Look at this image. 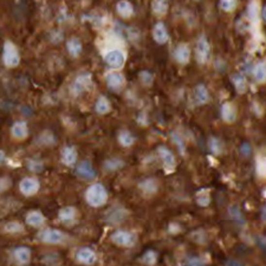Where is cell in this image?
Masks as SVG:
<instances>
[{
	"label": "cell",
	"instance_id": "cell-1",
	"mask_svg": "<svg viewBox=\"0 0 266 266\" xmlns=\"http://www.w3.org/2000/svg\"><path fill=\"white\" fill-rule=\"evenodd\" d=\"M84 197H85V201L90 207L99 208L104 206L108 201V194L107 188L103 186L102 183H92L91 186H89L86 188L85 193H84Z\"/></svg>",
	"mask_w": 266,
	"mask_h": 266
},
{
	"label": "cell",
	"instance_id": "cell-2",
	"mask_svg": "<svg viewBox=\"0 0 266 266\" xmlns=\"http://www.w3.org/2000/svg\"><path fill=\"white\" fill-rule=\"evenodd\" d=\"M2 63L6 67L13 69V67H17L20 64V53L17 45L15 44L11 40H6L2 46Z\"/></svg>",
	"mask_w": 266,
	"mask_h": 266
},
{
	"label": "cell",
	"instance_id": "cell-3",
	"mask_svg": "<svg viewBox=\"0 0 266 266\" xmlns=\"http://www.w3.org/2000/svg\"><path fill=\"white\" fill-rule=\"evenodd\" d=\"M103 59H104L105 63L109 65L110 67L118 70L122 69L123 65L126 64L127 55L122 49L113 48L108 49V50L103 53Z\"/></svg>",
	"mask_w": 266,
	"mask_h": 266
},
{
	"label": "cell",
	"instance_id": "cell-4",
	"mask_svg": "<svg viewBox=\"0 0 266 266\" xmlns=\"http://www.w3.org/2000/svg\"><path fill=\"white\" fill-rule=\"evenodd\" d=\"M92 86V76L90 72H83L72 81L70 85V91L74 96H80L83 92L90 90Z\"/></svg>",
	"mask_w": 266,
	"mask_h": 266
},
{
	"label": "cell",
	"instance_id": "cell-5",
	"mask_svg": "<svg viewBox=\"0 0 266 266\" xmlns=\"http://www.w3.org/2000/svg\"><path fill=\"white\" fill-rule=\"evenodd\" d=\"M37 239L40 243L51 244V245H58V244H63L66 239L64 232L56 229H45L40 231L38 233Z\"/></svg>",
	"mask_w": 266,
	"mask_h": 266
},
{
	"label": "cell",
	"instance_id": "cell-6",
	"mask_svg": "<svg viewBox=\"0 0 266 266\" xmlns=\"http://www.w3.org/2000/svg\"><path fill=\"white\" fill-rule=\"evenodd\" d=\"M111 241L119 248H133L136 244V235L129 231L117 230L111 234Z\"/></svg>",
	"mask_w": 266,
	"mask_h": 266
},
{
	"label": "cell",
	"instance_id": "cell-7",
	"mask_svg": "<svg viewBox=\"0 0 266 266\" xmlns=\"http://www.w3.org/2000/svg\"><path fill=\"white\" fill-rule=\"evenodd\" d=\"M211 56V45L205 36L199 37L195 45V58L199 64H206Z\"/></svg>",
	"mask_w": 266,
	"mask_h": 266
},
{
	"label": "cell",
	"instance_id": "cell-8",
	"mask_svg": "<svg viewBox=\"0 0 266 266\" xmlns=\"http://www.w3.org/2000/svg\"><path fill=\"white\" fill-rule=\"evenodd\" d=\"M40 189V183L36 178H31V176H26V178L21 179L19 183V191L24 197H33L36 195Z\"/></svg>",
	"mask_w": 266,
	"mask_h": 266
},
{
	"label": "cell",
	"instance_id": "cell-9",
	"mask_svg": "<svg viewBox=\"0 0 266 266\" xmlns=\"http://www.w3.org/2000/svg\"><path fill=\"white\" fill-rule=\"evenodd\" d=\"M75 174L84 181H91L97 176V172L95 167L89 160H83L77 165L75 170Z\"/></svg>",
	"mask_w": 266,
	"mask_h": 266
},
{
	"label": "cell",
	"instance_id": "cell-10",
	"mask_svg": "<svg viewBox=\"0 0 266 266\" xmlns=\"http://www.w3.org/2000/svg\"><path fill=\"white\" fill-rule=\"evenodd\" d=\"M127 214H128V212H127L126 208L118 207V206H114V207H111L110 210L105 212L104 221L110 225L121 224L122 221L126 220Z\"/></svg>",
	"mask_w": 266,
	"mask_h": 266
},
{
	"label": "cell",
	"instance_id": "cell-11",
	"mask_svg": "<svg viewBox=\"0 0 266 266\" xmlns=\"http://www.w3.org/2000/svg\"><path fill=\"white\" fill-rule=\"evenodd\" d=\"M157 153H159V156L160 159H161L162 166H164L166 172L167 173L174 172L176 167L174 154H173L167 147H165V146H160V147L157 148Z\"/></svg>",
	"mask_w": 266,
	"mask_h": 266
},
{
	"label": "cell",
	"instance_id": "cell-12",
	"mask_svg": "<svg viewBox=\"0 0 266 266\" xmlns=\"http://www.w3.org/2000/svg\"><path fill=\"white\" fill-rule=\"evenodd\" d=\"M105 83H107V85L109 86L111 90L119 91L126 84V78H124V76L121 72L111 71L105 75Z\"/></svg>",
	"mask_w": 266,
	"mask_h": 266
},
{
	"label": "cell",
	"instance_id": "cell-13",
	"mask_svg": "<svg viewBox=\"0 0 266 266\" xmlns=\"http://www.w3.org/2000/svg\"><path fill=\"white\" fill-rule=\"evenodd\" d=\"M11 136L17 141H24L29 136V126L25 121H16L11 127Z\"/></svg>",
	"mask_w": 266,
	"mask_h": 266
},
{
	"label": "cell",
	"instance_id": "cell-14",
	"mask_svg": "<svg viewBox=\"0 0 266 266\" xmlns=\"http://www.w3.org/2000/svg\"><path fill=\"white\" fill-rule=\"evenodd\" d=\"M97 257L95 251L90 248H81L76 252V260L80 264L83 265H92L96 262Z\"/></svg>",
	"mask_w": 266,
	"mask_h": 266
},
{
	"label": "cell",
	"instance_id": "cell-15",
	"mask_svg": "<svg viewBox=\"0 0 266 266\" xmlns=\"http://www.w3.org/2000/svg\"><path fill=\"white\" fill-rule=\"evenodd\" d=\"M77 216L78 212L74 206H65V207H62L58 212L59 221L66 225L75 222L76 219H77Z\"/></svg>",
	"mask_w": 266,
	"mask_h": 266
},
{
	"label": "cell",
	"instance_id": "cell-16",
	"mask_svg": "<svg viewBox=\"0 0 266 266\" xmlns=\"http://www.w3.org/2000/svg\"><path fill=\"white\" fill-rule=\"evenodd\" d=\"M174 57L175 61L178 62L179 64L181 65H186L189 63L191 61V49L187 44L184 43H181L176 46L175 51H174Z\"/></svg>",
	"mask_w": 266,
	"mask_h": 266
},
{
	"label": "cell",
	"instance_id": "cell-17",
	"mask_svg": "<svg viewBox=\"0 0 266 266\" xmlns=\"http://www.w3.org/2000/svg\"><path fill=\"white\" fill-rule=\"evenodd\" d=\"M78 159V154L77 150L74 146H66L62 149V154H61V160L62 162L67 167H72V166L76 165Z\"/></svg>",
	"mask_w": 266,
	"mask_h": 266
},
{
	"label": "cell",
	"instance_id": "cell-18",
	"mask_svg": "<svg viewBox=\"0 0 266 266\" xmlns=\"http://www.w3.org/2000/svg\"><path fill=\"white\" fill-rule=\"evenodd\" d=\"M153 39L155 40L157 44H166L169 39V33L166 25L162 21H159L154 25L153 28Z\"/></svg>",
	"mask_w": 266,
	"mask_h": 266
},
{
	"label": "cell",
	"instance_id": "cell-19",
	"mask_svg": "<svg viewBox=\"0 0 266 266\" xmlns=\"http://www.w3.org/2000/svg\"><path fill=\"white\" fill-rule=\"evenodd\" d=\"M13 258L18 265H28L31 262V249L26 246H19L13 251Z\"/></svg>",
	"mask_w": 266,
	"mask_h": 266
},
{
	"label": "cell",
	"instance_id": "cell-20",
	"mask_svg": "<svg viewBox=\"0 0 266 266\" xmlns=\"http://www.w3.org/2000/svg\"><path fill=\"white\" fill-rule=\"evenodd\" d=\"M138 188H140V191L142 192L143 194L150 197V195H154L157 191H159V183H157L156 179L148 178L138 183Z\"/></svg>",
	"mask_w": 266,
	"mask_h": 266
},
{
	"label": "cell",
	"instance_id": "cell-21",
	"mask_svg": "<svg viewBox=\"0 0 266 266\" xmlns=\"http://www.w3.org/2000/svg\"><path fill=\"white\" fill-rule=\"evenodd\" d=\"M116 12L123 19H129L134 16V6L128 0H119L116 4Z\"/></svg>",
	"mask_w": 266,
	"mask_h": 266
},
{
	"label": "cell",
	"instance_id": "cell-22",
	"mask_svg": "<svg viewBox=\"0 0 266 266\" xmlns=\"http://www.w3.org/2000/svg\"><path fill=\"white\" fill-rule=\"evenodd\" d=\"M66 51L69 52V55L74 58H77V57L81 56L83 51V45L82 42H81L80 38L77 37H71L67 39L66 42Z\"/></svg>",
	"mask_w": 266,
	"mask_h": 266
},
{
	"label": "cell",
	"instance_id": "cell-23",
	"mask_svg": "<svg viewBox=\"0 0 266 266\" xmlns=\"http://www.w3.org/2000/svg\"><path fill=\"white\" fill-rule=\"evenodd\" d=\"M221 117L226 123H233L237 119V109L232 103L226 102L221 105Z\"/></svg>",
	"mask_w": 266,
	"mask_h": 266
},
{
	"label": "cell",
	"instance_id": "cell-24",
	"mask_svg": "<svg viewBox=\"0 0 266 266\" xmlns=\"http://www.w3.org/2000/svg\"><path fill=\"white\" fill-rule=\"evenodd\" d=\"M193 94H194V101L197 104L203 105L210 101V92L203 84H198Z\"/></svg>",
	"mask_w": 266,
	"mask_h": 266
},
{
	"label": "cell",
	"instance_id": "cell-25",
	"mask_svg": "<svg viewBox=\"0 0 266 266\" xmlns=\"http://www.w3.org/2000/svg\"><path fill=\"white\" fill-rule=\"evenodd\" d=\"M25 221L32 227H40L45 224V216L40 211H31L26 214Z\"/></svg>",
	"mask_w": 266,
	"mask_h": 266
},
{
	"label": "cell",
	"instance_id": "cell-26",
	"mask_svg": "<svg viewBox=\"0 0 266 266\" xmlns=\"http://www.w3.org/2000/svg\"><path fill=\"white\" fill-rule=\"evenodd\" d=\"M169 10V1L168 0H153L151 1V11L155 16L164 17Z\"/></svg>",
	"mask_w": 266,
	"mask_h": 266
},
{
	"label": "cell",
	"instance_id": "cell-27",
	"mask_svg": "<svg viewBox=\"0 0 266 266\" xmlns=\"http://www.w3.org/2000/svg\"><path fill=\"white\" fill-rule=\"evenodd\" d=\"M95 111L99 115H107L111 111V103L105 96H100L95 103Z\"/></svg>",
	"mask_w": 266,
	"mask_h": 266
},
{
	"label": "cell",
	"instance_id": "cell-28",
	"mask_svg": "<svg viewBox=\"0 0 266 266\" xmlns=\"http://www.w3.org/2000/svg\"><path fill=\"white\" fill-rule=\"evenodd\" d=\"M232 83L234 85L235 90H237L238 94L244 95L248 91V81L244 77L243 75L240 74H234L232 76Z\"/></svg>",
	"mask_w": 266,
	"mask_h": 266
},
{
	"label": "cell",
	"instance_id": "cell-29",
	"mask_svg": "<svg viewBox=\"0 0 266 266\" xmlns=\"http://www.w3.org/2000/svg\"><path fill=\"white\" fill-rule=\"evenodd\" d=\"M248 17L249 20L251 21L253 25L258 24L259 21V4L256 0H251L248 6Z\"/></svg>",
	"mask_w": 266,
	"mask_h": 266
},
{
	"label": "cell",
	"instance_id": "cell-30",
	"mask_svg": "<svg viewBox=\"0 0 266 266\" xmlns=\"http://www.w3.org/2000/svg\"><path fill=\"white\" fill-rule=\"evenodd\" d=\"M117 141L122 147L129 148L135 143V137L128 130H121L117 135Z\"/></svg>",
	"mask_w": 266,
	"mask_h": 266
},
{
	"label": "cell",
	"instance_id": "cell-31",
	"mask_svg": "<svg viewBox=\"0 0 266 266\" xmlns=\"http://www.w3.org/2000/svg\"><path fill=\"white\" fill-rule=\"evenodd\" d=\"M253 77L258 83L266 82V63L265 62H258L253 67Z\"/></svg>",
	"mask_w": 266,
	"mask_h": 266
},
{
	"label": "cell",
	"instance_id": "cell-32",
	"mask_svg": "<svg viewBox=\"0 0 266 266\" xmlns=\"http://www.w3.org/2000/svg\"><path fill=\"white\" fill-rule=\"evenodd\" d=\"M122 167H124V162L118 157H111L104 161V168L108 172H115V170L121 169Z\"/></svg>",
	"mask_w": 266,
	"mask_h": 266
},
{
	"label": "cell",
	"instance_id": "cell-33",
	"mask_svg": "<svg viewBox=\"0 0 266 266\" xmlns=\"http://www.w3.org/2000/svg\"><path fill=\"white\" fill-rule=\"evenodd\" d=\"M4 232L9 234H19L24 232V226L19 221H10L4 225Z\"/></svg>",
	"mask_w": 266,
	"mask_h": 266
},
{
	"label": "cell",
	"instance_id": "cell-34",
	"mask_svg": "<svg viewBox=\"0 0 266 266\" xmlns=\"http://www.w3.org/2000/svg\"><path fill=\"white\" fill-rule=\"evenodd\" d=\"M140 262L142 263V264L148 266L155 265L157 263V253L155 251H153V249H148V251H146L145 253H143V256L140 258Z\"/></svg>",
	"mask_w": 266,
	"mask_h": 266
},
{
	"label": "cell",
	"instance_id": "cell-35",
	"mask_svg": "<svg viewBox=\"0 0 266 266\" xmlns=\"http://www.w3.org/2000/svg\"><path fill=\"white\" fill-rule=\"evenodd\" d=\"M197 203L201 207H207L211 203V194L207 189H202L198 193L197 195Z\"/></svg>",
	"mask_w": 266,
	"mask_h": 266
},
{
	"label": "cell",
	"instance_id": "cell-36",
	"mask_svg": "<svg viewBox=\"0 0 266 266\" xmlns=\"http://www.w3.org/2000/svg\"><path fill=\"white\" fill-rule=\"evenodd\" d=\"M170 137H172V141L174 142V145L178 147L180 154L184 155V154H186V143H184L183 137H181L176 132H173L172 134H170Z\"/></svg>",
	"mask_w": 266,
	"mask_h": 266
},
{
	"label": "cell",
	"instance_id": "cell-37",
	"mask_svg": "<svg viewBox=\"0 0 266 266\" xmlns=\"http://www.w3.org/2000/svg\"><path fill=\"white\" fill-rule=\"evenodd\" d=\"M55 140L56 138L52 135V133L49 132V130H45V132L43 133L39 137H38V142H39L40 145H44V146L55 145V142H56Z\"/></svg>",
	"mask_w": 266,
	"mask_h": 266
},
{
	"label": "cell",
	"instance_id": "cell-38",
	"mask_svg": "<svg viewBox=\"0 0 266 266\" xmlns=\"http://www.w3.org/2000/svg\"><path fill=\"white\" fill-rule=\"evenodd\" d=\"M208 146H210L211 151L213 154H216V155H219V154H221L222 150V145L220 142V140L216 137H212L210 140V142H208Z\"/></svg>",
	"mask_w": 266,
	"mask_h": 266
},
{
	"label": "cell",
	"instance_id": "cell-39",
	"mask_svg": "<svg viewBox=\"0 0 266 266\" xmlns=\"http://www.w3.org/2000/svg\"><path fill=\"white\" fill-rule=\"evenodd\" d=\"M28 168H29V170H31V172L39 173L44 169V165H43V162L39 161V160L29 159L28 160Z\"/></svg>",
	"mask_w": 266,
	"mask_h": 266
},
{
	"label": "cell",
	"instance_id": "cell-40",
	"mask_svg": "<svg viewBox=\"0 0 266 266\" xmlns=\"http://www.w3.org/2000/svg\"><path fill=\"white\" fill-rule=\"evenodd\" d=\"M219 6L224 12H232L237 7V0H220Z\"/></svg>",
	"mask_w": 266,
	"mask_h": 266
},
{
	"label": "cell",
	"instance_id": "cell-41",
	"mask_svg": "<svg viewBox=\"0 0 266 266\" xmlns=\"http://www.w3.org/2000/svg\"><path fill=\"white\" fill-rule=\"evenodd\" d=\"M140 80L143 85L149 86L154 81V75L149 71H141L140 72Z\"/></svg>",
	"mask_w": 266,
	"mask_h": 266
},
{
	"label": "cell",
	"instance_id": "cell-42",
	"mask_svg": "<svg viewBox=\"0 0 266 266\" xmlns=\"http://www.w3.org/2000/svg\"><path fill=\"white\" fill-rule=\"evenodd\" d=\"M11 186H12V180H11L9 176L0 178V193L6 192Z\"/></svg>",
	"mask_w": 266,
	"mask_h": 266
},
{
	"label": "cell",
	"instance_id": "cell-43",
	"mask_svg": "<svg viewBox=\"0 0 266 266\" xmlns=\"http://www.w3.org/2000/svg\"><path fill=\"white\" fill-rule=\"evenodd\" d=\"M187 265H192V266L205 265V260L200 257H192L187 260Z\"/></svg>",
	"mask_w": 266,
	"mask_h": 266
},
{
	"label": "cell",
	"instance_id": "cell-44",
	"mask_svg": "<svg viewBox=\"0 0 266 266\" xmlns=\"http://www.w3.org/2000/svg\"><path fill=\"white\" fill-rule=\"evenodd\" d=\"M43 262H44L46 265H58L59 259L57 256H55V258H52L51 254H48V256L44 258V260H43Z\"/></svg>",
	"mask_w": 266,
	"mask_h": 266
},
{
	"label": "cell",
	"instance_id": "cell-45",
	"mask_svg": "<svg viewBox=\"0 0 266 266\" xmlns=\"http://www.w3.org/2000/svg\"><path fill=\"white\" fill-rule=\"evenodd\" d=\"M5 160H6V154H5L4 150H1V149H0V166L4 165Z\"/></svg>",
	"mask_w": 266,
	"mask_h": 266
},
{
	"label": "cell",
	"instance_id": "cell-46",
	"mask_svg": "<svg viewBox=\"0 0 266 266\" xmlns=\"http://www.w3.org/2000/svg\"><path fill=\"white\" fill-rule=\"evenodd\" d=\"M260 216H262L263 221L266 222V205L264 206V207H263V210H262V214H260Z\"/></svg>",
	"mask_w": 266,
	"mask_h": 266
},
{
	"label": "cell",
	"instance_id": "cell-47",
	"mask_svg": "<svg viewBox=\"0 0 266 266\" xmlns=\"http://www.w3.org/2000/svg\"><path fill=\"white\" fill-rule=\"evenodd\" d=\"M262 15H263V19H264V21L266 23V6L264 7V9H263Z\"/></svg>",
	"mask_w": 266,
	"mask_h": 266
},
{
	"label": "cell",
	"instance_id": "cell-48",
	"mask_svg": "<svg viewBox=\"0 0 266 266\" xmlns=\"http://www.w3.org/2000/svg\"><path fill=\"white\" fill-rule=\"evenodd\" d=\"M197 1H200V0H197Z\"/></svg>",
	"mask_w": 266,
	"mask_h": 266
}]
</instances>
